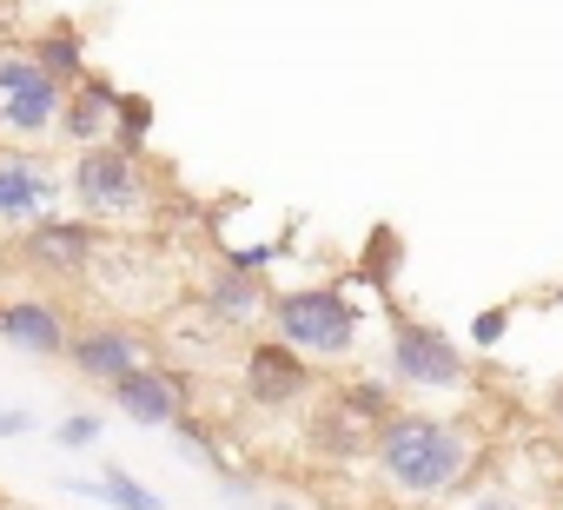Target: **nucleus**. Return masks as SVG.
Returning a JSON list of instances; mask_svg holds the SVG:
<instances>
[{"label":"nucleus","instance_id":"6","mask_svg":"<svg viewBox=\"0 0 563 510\" xmlns=\"http://www.w3.org/2000/svg\"><path fill=\"white\" fill-rule=\"evenodd\" d=\"M54 120H60V87L21 47H0V140L41 146L54 140Z\"/></svg>","mask_w":563,"mask_h":510},{"label":"nucleus","instance_id":"28","mask_svg":"<svg viewBox=\"0 0 563 510\" xmlns=\"http://www.w3.org/2000/svg\"><path fill=\"white\" fill-rule=\"evenodd\" d=\"M556 510H563V503H556Z\"/></svg>","mask_w":563,"mask_h":510},{"label":"nucleus","instance_id":"10","mask_svg":"<svg viewBox=\"0 0 563 510\" xmlns=\"http://www.w3.org/2000/svg\"><path fill=\"white\" fill-rule=\"evenodd\" d=\"M54 206H60V173L34 146L0 140V225H27V219H41Z\"/></svg>","mask_w":563,"mask_h":510},{"label":"nucleus","instance_id":"11","mask_svg":"<svg viewBox=\"0 0 563 510\" xmlns=\"http://www.w3.org/2000/svg\"><path fill=\"white\" fill-rule=\"evenodd\" d=\"M74 319L54 299H0V345L34 358V365H60Z\"/></svg>","mask_w":563,"mask_h":510},{"label":"nucleus","instance_id":"17","mask_svg":"<svg viewBox=\"0 0 563 510\" xmlns=\"http://www.w3.org/2000/svg\"><path fill=\"white\" fill-rule=\"evenodd\" d=\"M93 497H100V503H113V510H166V497H159V490H146V484H140L133 470H120V464H107V470H100Z\"/></svg>","mask_w":563,"mask_h":510},{"label":"nucleus","instance_id":"25","mask_svg":"<svg viewBox=\"0 0 563 510\" xmlns=\"http://www.w3.org/2000/svg\"><path fill=\"white\" fill-rule=\"evenodd\" d=\"M265 510H299V503H286V497H272V503H265Z\"/></svg>","mask_w":563,"mask_h":510},{"label":"nucleus","instance_id":"7","mask_svg":"<svg viewBox=\"0 0 563 510\" xmlns=\"http://www.w3.org/2000/svg\"><path fill=\"white\" fill-rule=\"evenodd\" d=\"M14 252H21V266L34 279H87L93 259H100V225L54 206V212H41V219L21 225V245Z\"/></svg>","mask_w":563,"mask_h":510},{"label":"nucleus","instance_id":"22","mask_svg":"<svg viewBox=\"0 0 563 510\" xmlns=\"http://www.w3.org/2000/svg\"><path fill=\"white\" fill-rule=\"evenodd\" d=\"M464 510H530V503H523V497H510V490H477Z\"/></svg>","mask_w":563,"mask_h":510},{"label":"nucleus","instance_id":"2","mask_svg":"<svg viewBox=\"0 0 563 510\" xmlns=\"http://www.w3.org/2000/svg\"><path fill=\"white\" fill-rule=\"evenodd\" d=\"M265 325H272V339H286L312 365H345L358 352V339H365V319H358L345 286H286V292H272Z\"/></svg>","mask_w":563,"mask_h":510},{"label":"nucleus","instance_id":"4","mask_svg":"<svg viewBox=\"0 0 563 510\" xmlns=\"http://www.w3.org/2000/svg\"><path fill=\"white\" fill-rule=\"evenodd\" d=\"M385 365H391V385H398V391H418V398H444V391H464V385H471V352H464L444 325L405 319V312H391Z\"/></svg>","mask_w":563,"mask_h":510},{"label":"nucleus","instance_id":"16","mask_svg":"<svg viewBox=\"0 0 563 510\" xmlns=\"http://www.w3.org/2000/svg\"><path fill=\"white\" fill-rule=\"evenodd\" d=\"M113 140L126 146V153H146V140H153V100L146 93H113Z\"/></svg>","mask_w":563,"mask_h":510},{"label":"nucleus","instance_id":"13","mask_svg":"<svg viewBox=\"0 0 563 510\" xmlns=\"http://www.w3.org/2000/svg\"><path fill=\"white\" fill-rule=\"evenodd\" d=\"M113 80L107 74H87V80H74L67 93H60V120H54V140H67L74 153L80 146H100V140H113Z\"/></svg>","mask_w":563,"mask_h":510},{"label":"nucleus","instance_id":"15","mask_svg":"<svg viewBox=\"0 0 563 510\" xmlns=\"http://www.w3.org/2000/svg\"><path fill=\"white\" fill-rule=\"evenodd\" d=\"M21 54H27V60H34L60 93H67L74 80H87V74H93V67H87V34H80L74 21H47L41 34H27V47H21Z\"/></svg>","mask_w":563,"mask_h":510},{"label":"nucleus","instance_id":"5","mask_svg":"<svg viewBox=\"0 0 563 510\" xmlns=\"http://www.w3.org/2000/svg\"><path fill=\"white\" fill-rule=\"evenodd\" d=\"M239 391H245V404L252 411H306L312 398H319V365L306 358V352H292L286 339H252L245 345V365H239Z\"/></svg>","mask_w":563,"mask_h":510},{"label":"nucleus","instance_id":"1","mask_svg":"<svg viewBox=\"0 0 563 510\" xmlns=\"http://www.w3.org/2000/svg\"><path fill=\"white\" fill-rule=\"evenodd\" d=\"M372 464L391 484V497H405V503H444L471 477L477 437L457 418H438L424 404H398L378 424V437H372Z\"/></svg>","mask_w":563,"mask_h":510},{"label":"nucleus","instance_id":"19","mask_svg":"<svg viewBox=\"0 0 563 510\" xmlns=\"http://www.w3.org/2000/svg\"><path fill=\"white\" fill-rule=\"evenodd\" d=\"M391 273H398V232H391V225H378V232H372V245H365V273H358V279L391 286Z\"/></svg>","mask_w":563,"mask_h":510},{"label":"nucleus","instance_id":"27","mask_svg":"<svg viewBox=\"0 0 563 510\" xmlns=\"http://www.w3.org/2000/svg\"><path fill=\"white\" fill-rule=\"evenodd\" d=\"M0 510H8V503H0Z\"/></svg>","mask_w":563,"mask_h":510},{"label":"nucleus","instance_id":"18","mask_svg":"<svg viewBox=\"0 0 563 510\" xmlns=\"http://www.w3.org/2000/svg\"><path fill=\"white\" fill-rule=\"evenodd\" d=\"M358 418H372V424H385L391 411H398V385H378V378H345V385H332Z\"/></svg>","mask_w":563,"mask_h":510},{"label":"nucleus","instance_id":"21","mask_svg":"<svg viewBox=\"0 0 563 510\" xmlns=\"http://www.w3.org/2000/svg\"><path fill=\"white\" fill-rule=\"evenodd\" d=\"M504 332H510V306H490V312L471 319V345H477V352H497Z\"/></svg>","mask_w":563,"mask_h":510},{"label":"nucleus","instance_id":"8","mask_svg":"<svg viewBox=\"0 0 563 510\" xmlns=\"http://www.w3.org/2000/svg\"><path fill=\"white\" fill-rule=\"evenodd\" d=\"M153 358V345H146V332H133V325H120V319H74V332H67V352H60V365L74 372V378H87V385H113V378H126L133 365H146Z\"/></svg>","mask_w":563,"mask_h":510},{"label":"nucleus","instance_id":"23","mask_svg":"<svg viewBox=\"0 0 563 510\" xmlns=\"http://www.w3.org/2000/svg\"><path fill=\"white\" fill-rule=\"evenodd\" d=\"M27 431H34L27 411H8V404H0V437H27Z\"/></svg>","mask_w":563,"mask_h":510},{"label":"nucleus","instance_id":"20","mask_svg":"<svg viewBox=\"0 0 563 510\" xmlns=\"http://www.w3.org/2000/svg\"><path fill=\"white\" fill-rule=\"evenodd\" d=\"M100 431H107V424H100L93 411H67V418L54 424V437H60V451H93V444H100Z\"/></svg>","mask_w":563,"mask_h":510},{"label":"nucleus","instance_id":"14","mask_svg":"<svg viewBox=\"0 0 563 510\" xmlns=\"http://www.w3.org/2000/svg\"><path fill=\"white\" fill-rule=\"evenodd\" d=\"M265 299H272V286L258 273H245V266H212L199 279V306L219 325H265Z\"/></svg>","mask_w":563,"mask_h":510},{"label":"nucleus","instance_id":"24","mask_svg":"<svg viewBox=\"0 0 563 510\" xmlns=\"http://www.w3.org/2000/svg\"><path fill=\"white\" fill-rule=\"evenodd\" d=\"M543 411H550V424L563 431V385H550V398H543Z\"/></svg>","mask_w":563,"mask_h":510},{"label":"nucleus","instance_id":"9","mask_svg":"<svg viewBox=\"0 0 563 510\" xmlns=\"http://www.w3.org/2000/svg\"><path fill=\"white\" fill-rule=\"evenodd\" d=\"M107 398H113V411L126 418V424H140V431H166L173 418H186L192 411V385L179 378V372H166V365H133L126 378H113L107 385Z\"/></svg>","mask_w":563,"mask_h":510},{"label":"nucleus","instance_id":"26","mask_svg":"<svg viewBox=\"0 0 563 510\" xmlns=\"http://www.w3.org/2000/svg\"><path fill=\"white\" fill-rule=\"evenodd\" d=\"M0 41H8V14H0Z\"/></svg>","mask_w":563,"mask_h":510},{"label":"nucleus","instance_id":"3","mask_svg":"<svg viewBox=\"0 0 563 510\" xmlns=\"http://www.w3.org/2000/svg\"><path fill=\"white\" fill-rule=\"evenodd\" d=\"M67 192L80 206V219L107 225V219H140L153 206V179H146V153H126L120 140L80 146L67 166Z\"/></svg>","mask_w":563,"mask_h":510},{"label":"nucleus","instance_id":"12","mask_svg":"<svg viewBox=\"0 0 563 510\" xmlns=\"http://www.w3.org/2000/svg\"><path fill=\"white\" fill-rule=\"evenodd\" d=\"M372 437H378V424L358 418L339 391H325V404H312V418H306V451L319 464H365Z\"/></svg>","mask_w":563,"mask_h":510}]
</instances>
